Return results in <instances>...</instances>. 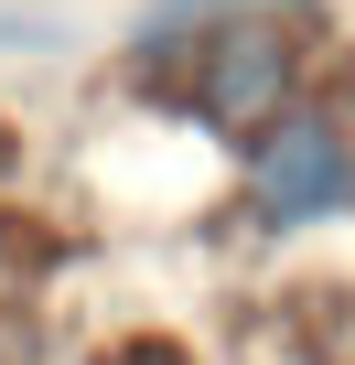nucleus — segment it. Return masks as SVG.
<instances>
[{"mask_svg": "<svg viewBox=\"0 0 355 365\" xmlns=\"http://www.w3.org/2000/svg\"><path fill=\"white\" fill-rule=\"evenodd\" d=\"M248 194H259V226H312V215L355 205V140L334 118H269L259 161H248Z\"/></svg>", "mask_w": 355, "mask_h": 365, "instance_id": "1", "label": "nucleus"}, {"mask_svg": "<svg viewBox=\"0 0 355 365\" xmlns=\"http://www.w3.org/2000/svg\"><path fill=\"white\" fill-rule=\"evenodd\" d=\"M280 97H291V43L237 33V43H216V65H205V86H194V118H205V129H269Z\"/></svg>", "mask_w": 355, "mask_h": 365, "instance_id": "2", "label": "nucleus"}, {"mask_svg": "<svg viewBox=\"0 0 355 365\" xmlns=\"http://www.w3.org/2000/svg\"><path fill=\"white\" fill-rule=\"evenodd\" d=\"M205 11H248V0H161V22H205Z\"/></svg>", "mask_w": 355, "mask_h": 365, "instance_id": "3", "label": "nucleus"}]
</instances>
